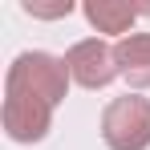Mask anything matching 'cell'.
<instances>
[{
  "mask_svg": "<svg viewBox=\"0 0 150 150\" xmlns=\"http://www.w3.org/2000/svg\"><path fill=\"white\" fill-rule=\"evenodd\" d=\"M101 138L110 150H146L150 146V101L146 98H114L101 114Z\"/></svg>",
  "mask_w": 150,
  "mask_h": 150,
  "instance_id": "obj_2",
  "label": "cell"
},
{
  "mask_svg": "<svg viewBox=\"0 0 150 150\" xmlns=\"http://www.w3.org/2000/svg\"><path fill=\"white\" fill-rule=\"evenodd\" d=\"M118 57V73L134 85V89H146L150 85V33H130L114 45Z\"/></svg>",
  "mask_w": 150,
  "mask_h": 150,
  "instance_id": "obj_5",
  "label": "cell"
},
{
  "mask_svg": "<svg viewBox=\"0 0 150 150\" xmlns=\"http://www.w3.org/2000/svg\"><path fill=\"white\" fill-rule=\"evenodd\" d=\"M65 69H69V77H73L77 85H85V89H101V85H110L114 77H122L114 49H110L105 41H98V37L77 41L73 49L65 53Z\"/></svg>",
  "mask_w": 150,
  "mask_h": 150,
  "instance_id": "obj_3",
  "label": "cell"
},
{
  "mask_svg": "<svg viewBox=\"0 0 150 150\" xmlns=\"http://www.w3.org/2000/svg\"><path fill=\"white\" fill-rule=\"evenodd\" d=\"M53 126V105L41 98L8 93L4 98V134L12 142H41Z\"/></svg>",
  "mask_w": 150,
  "mask_h": 150,
  "instance_id": "obj_4",
  "label": "cell"
},
{
  "mask_svg": "<svg viewBox=\"0 0 150 150\" xmlns=\"http://www.w3.org/2000/svg\"><path fill=\"white\" fill-rule=\"evenodd\" d=\"M25 12H28V16H45V21H53V16H69V12H73V0H57V4L25 0Z\"/></svg>",
  "mask_w": 150,
  "mask_h": 150,
  "instance_id": "obj_7",
  "label": "cell"
},
{
  "mask_svg": "<svg viewBox=\"0 0 150 150\" xmlns=\"http://www.w3.org/2000/svg\"><path fill=\"white\" fill-rule=\"evenodd\" d=\"M142 8L134 4H122V0H89L85 4V21L98 28V33H126L130 37V25Z\"/></svg>",
  "mask_w": 150,
  "mask_h": 150,
  "instance_id": "obj_6",
  "label": "cell"
},
{
  "mask_svg": "<svg viewBox=\"0 0 150 150\" xmlns=\"http://www.w3.org/2000/svg\"><path fill=\"white\" fill-rule=\"evenodd\" d=\"M8 93H25V98H41L49 105H61L69 93V69L65 61H57L49 53H21L8 65Z\"/></svg>",
  "mask_w": 150,
  "mask_h": 150,
  "instance_id": "obj_1",
  "label": "cell"
}]
</instances>
